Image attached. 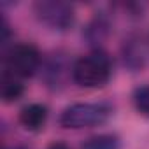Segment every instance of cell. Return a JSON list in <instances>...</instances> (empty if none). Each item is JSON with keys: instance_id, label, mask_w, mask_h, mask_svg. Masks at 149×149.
Returning <instances> with one entry per match:
<instances>
[{"instance_id": "6da1fadb", "label": "cell", "mask_w": 149, "mask_h": 149, "mask_svg": "<svg viewBox=\"0 0 149 149\" xmlns=\"http://www.w3.org/2000/svg\"><path fill=\"white\" fill-rule=\"evenodd\" d=\"M112 74L111 60L105 53L95 51L79 58L72 67V79L81 88H102Z\"/></svg>"}, {"instance_id": "7a4b0ae2", "label": "cell", "mask_w": 149, "mask_h": 149, "mask_svg": "<svg viewBox=\"0 0 149 149\" xmlns=\"http://www.w3.org/2000/svg\"><path fill=\"white\" fill-rule=\"evenodd\" d=\"M112 116V107L105 102H79L65 107L58 118L60 126L79 130L104 125Z\"/></svg>"}, {"instance_id": "3957f363", "label": "cell", "mask_w": 149, "mask_h": 149, "mask_svg": "<svg viewBox=\"0 0 149 149\" xmlns=\"http://www.w3.org/2000/svg\"><path fill=\"white\" fill-rule=\"evenodd\" d=\"M35 18L56 32H67L76 23V11L74 7L61 0H40L33 4Z\"/></svg>"}, {"instance_id": "277c9868", "label": "cell", "mask_w": 149, "mask_h": 149, "mask_svg": "<svg viewBox=\"0 0 149 149\" xmlns=\"http://www.w3.org/2000/svg\"><path fill=\"white\" fill-rule=\"evenodd\" d=\"M40 65V53L33 44H16L6 54V74L18 79L30 77Z\"/></svg>"}, {"instance_id": "5b68a950", "label": "cell", "mask_w": 149, "mask_h": 149, "mask_svg": "<svg viewBox=\"0 0 149 149\" xmlns=\"http://www.w3.org/2000/svg\"><path fill=\"white\" fill-rule=\"evenodd\" d=\"M47 107L42 104H28L19 112V125L28 132H40L47 121Z\"/></svg>"}, {"instance_id": "8992f818", "label": "cell", "mask_w": 149, "mask_h": 149, "mask_svg": "<svg viewBox=\"0 0 149 149\" xmlns=\"http://www.w3.org/2000/svg\"><path fill=\"white\" fill-rule=\"evenodd\" d=\"M23 84L18 77H13L9 74L4 72V77H2V84H0V95H2V100L6 104H11L14 100H18L23 95Z\"/></svg>"}, {"instance_id": "52a82bcc", "label": "cell", "mask_w": 149, "mask_h": 149, "mask_svg": "<svg viewBox=\"0 0 149 149\" xmlns=\"http://www.w3.org/2000/svg\"><path fill=\"white\" fill-rule=\"evenodd\" d=\"M119 147H121L119 139L116 135H111V133L93 137L81 146V149H119Z\"/></svg>"}, {"instance_id": "ba28073f", "label": "cell", "mask_w": 149, "mask_h": 149, "mask_svg": "<svg viewBox=\"0 0 149 149\" xmlns=\"http://www.w3.org/2000/svg\"><path fill=\"white\" fill-rule=\"evenodd\" d=\"M133 104H135V109L149 118V86H142V88H137L135 93H133Z\"/></svg>"}, {"instance_id": "9c48e42d", "label": "cell", "mask_w": 149, "mask_h": 149, "mask_svg": "<svg viewBox=\"0 0 149 149\" xmlns=\"http://www.w3.org/2000/svg\"><path fill=\"white\" fill-rule=\"evenodd\" d=\"M47 149H68V147H67V144H65V142H53Z\"/></svg>"}, {"instance_id": "30bf717a", "label": "cell", "mask_w": 149, "mask_h": 149, "mask_svg": "<svg viewBox=\"0 0 149 149\" xmlns=\"http://www.w3.org/2000/svg\"><path fill=\"white\" fill-rule=\"evenodd\" d=\"M9 149H26V147H23V146H16V147H9Z\"/></svg>"}]
</instances>
